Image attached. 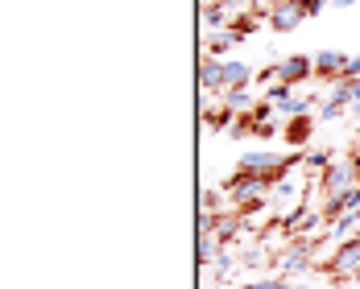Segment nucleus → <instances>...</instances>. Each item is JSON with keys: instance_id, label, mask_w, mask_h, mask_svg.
Segmentation results:
<instances>
[{"instance_id": "8", "label": "nucleus", "mask_w": 360, "mask_h": 289, "mask_svg": "<svg viewBox=\"0 0 360 289\" xmlns=\"http://www.w3.org/2000/svg\"><path fill=\"white\" fill-rule=\"evenodd\" d=\"M199 87L203 91H216L224 95V62L212 58V54H203V62H199Z\"/></svg>"}, {"instance_id": "11", "label": "nucleus", "mask_w": 360, "mask_h": 289, "mask_svg": "<svg viewBox=\"0 0 360 289\" xmlns=\"http://www.w3.org/2000/svg\"><path fill=\"white\" fill-rule=\"evenodd\" d=\"M219 100H224L232 112H249L252 108V104H249V87H240V91H224Z\"/></svg>"}, {"instance_id": "9", "label": "nucleus", "mask_w": 360, "mask_h": 289, "mask_svg": "<svg viewBox=\"0 0 360 289\" xmlns=\"http://www.w3.org/2000/svg\"><path fill=\"white\" fill-rule=\"evenodd\" d=\"M252 83H257V74L249 71V62H236V58L224 62V91H240V87H252Z\"/></svg>"}, {"instance_id": "1", "label": "nucleus", "mask_w": 360, "mask_h": 289, "mask_svg": "<svg viewBox=\"0 0 360 289\" xmlns=\"http://www.w3.org/2000/svg\"><path fill=\"white\" fill-rule=\"evenodd\" d=\"M298 161H307L302 153H274V149H249L240 161H236V174H249V178H261V182H282L298 166Z\"/></svg>"}, {"instance_id": "4", "label": "nucleus", "mask_w": 360, "mask_h": 289, "mask_svg": "<svg viewBox=\"0 0 360 289\" xmlns=\"http://www.w3.org/2000/svg\"><path fill=\"white\" fill-rule=\"evenodd\" d=\"M356 186H360V174L348 157H344V161H331L323 174H319V199H323V203H335V199H344V194L356 190Z\"/></svg>"}, {"instance_id": "13", "label": "nucleus", "mask_w": 360, "mask_h": 289, "mask_svg": "<svg viewBox=\"0 0 360 289\" xmlns=\"http://www.w3.org/2000/svg\"><path fill=\"white\" fill-rule=\"evenodd\" d=\"M216 207H219V194H216V190H203V199H199V211H203V215H212Z\"/></svg>"}, {"instance_id": "12", "label": "nucleus", "mask_w": 360, "mask_h": 289, "mask_svg": "<svg viewBox=\"0 0 360 289\" xmlns=\"http://www.w3.org/2000/svg\"><path fill=\"white\" fill-rule=\"evenodd\" d=\"M344 112H348V108H340L335 100H323V104H319V112H315V120H340Z\"/></svg>"}, {"instance_id": "3", "label": "nucleus", "mask_w": 360, "mask_h": 289, "mask_svg": "<svg viewBox=\"0 0 360 289\" xmlns=\"http://www.w3.org/2000/svg\"><path fill=\"white\" fill-rule=\"evenodd\" d=\"M315 273H323L327 281H335V285L356 281V277H360V236L340 240V248L327 256L323 264H315Z\"/></svg>"}, {"instance_id": "15", "label": "nucleus", "mask_w": 360, "mask_h": 289, "mask_svg": "<svg viewBox=\"0 0 360 289\" xmlns=\"http://www.w3.org/2000/svg\"><path fill=\"white\" fill-rule=\"evenodd\" d=\"M352 116H356V120H360V104H356V108H352Z\"/></svg>"}, {"instance_id": "5", "label": "nucleus", "mask_w": 360, "mask_h": 289, "mask_svg": "<svg viewBox=\"0 0 360 289\" xmlns=\"http://www.w3.org/2000/svg\"><path fill=\"white\" fill-rule=\"evenodd\" d=\"M302 21H307V4L302 0H274L269 13H265V25L274 34H294Z\"/></svg>"}, {"instance_id": "7", "label": "nucleus", "mask_w": 360, "mask_h": 289, "mask_svg": "<svg viewBox=\"0 0 360 289\" xmlns=\"http://www.w3.org/2000/svg\"><path fill=\"white\" fill-rule=\"evenodd\" d=\"M348 62H352V58L340 54V50H319V54H315V74L340 83V79H348Z\"/></svg>"}, {"instance_id": "6", "label": "nucleus", "mask_w": 360, "mask_h": 289, "mask_svg": "<svg viewBox=\"0 0 360 289\" xmlns=\"http://www.w3.org/2000/svg\"><path fill=\"white\" fill-rule=\"evenodd\" d=\"M274 74H278V83L298 87V83H307V79L315 74V58H307V54H290V58H282V62H274Z\"/></svg>"}, {"instance_id": "16", "label": "nucleus", "mask_w": 360, "mask_h": 289, "mask_svg": "<svg viewBox=\"0 0 360 289\" xmlns=\"http://www.w3.org/2000/svg\"><path fill=\"white\" fill-rule=\"evenodd\" d=\"M290 289H307V285H290Z\"/></svg>"}, {"instance_id": "2", "label": "nucleus", "mask_w": 360, "mask_h": 289, "mask_svg": "<svg viewBox=\"0 0 360 289\" xmlns=\"http://www.w3.org/2000/svg\"><path fill=\"white\" fill-rule=\"evenodd\" d=\"M323 244V236H298V240H286L282 253L274 256V269L278 277H302L315 269V248Z\"/></svg>"}, {"instance_id": "10", "label": "nucleus", "mask_w": 360, "mask_h": 289, "mask_svg": "<svg viewBox=\"0 0 360 289\" xmlns=\"http://www.w3.org/2000/svg\"><path fill=\"white\" fill-rule=\"evenodd\" d=\"M315 116H294V120H286V144L290 149H302V144L311 141V133H315Z\"/></svg>"}, {"instance_id": "14", "label": "nucleus", "mask_w": 360, "mask_h": 289, "mask_svg": "<svg viewBox=\"0 0 360 289\" xmlns=\"http://www.w3.org/2000/svg\"><path fill=\"white\" fill-rule=\"evenodd\" d=\"M302 4H307V17H319V13H323L331 0H302Z\"/></svg>"}]
</instances>
